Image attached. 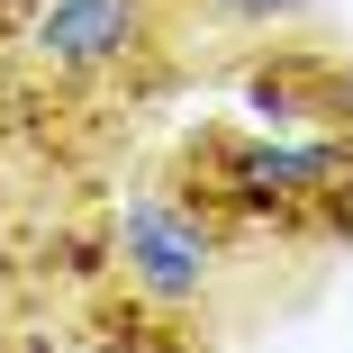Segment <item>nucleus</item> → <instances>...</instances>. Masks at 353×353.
Instances as JSON below:
<instances>
[{"label":"nucleus","instance_id":"20e7f679","mask_svg":"<svg viewBox=\"0 0 353 353\" xmlns=\"http://www.w3.org/2000/svg\"><path fill=\"white\" fill-rule=\"evenodd\" d=\"M145 37H154V0H37V19H28L37 63H54L73 82H100L118 63H136Z\"/></svg>","mask_w":353,"mask_h":353},{"label":"nucleus","instance_id":"f257e3e1","mask_svg":"<svg viewBox=\"0 0 353 353\" xmlns=\"http://www.w3.org/2000/svg\"><path fill=\"white\" fill-rule=\"evenodd\" d=\"M172 190L208 218V236H326L353 245V127H199Z\"/></svg>","mask_w":353,"mask_h":353},{"label":"nucleus","instance_id":"f03ea898","mask_svg":"<svg viewBox=\"0 0 353 353\" xmlns=\"http://www.w3.org/2000/svg\"><path fill=\"white\" fill-rule=\"evenodd\" d=\"M109 263H118V281L145 308H163V317H199L208 299H218V236H208V218L172 190V181H154V190H127L118 208H109Z\"/></svg>","mask_w":353,"mask_h":353},{"label":"nucleus","instance_id":"39448f33","mask_svg":"<svg viewBox=\"0 0 353 353\" xmlns=\"http://www.w3.org/2000/svg\"><path fill=\"white\" fill-rule=\"evenodd\" d=\"M190 10L227 37H281V28H308L317 0H190Z\"/></svg>","mask_w":353,"mask_h":353},{"label":"nucleus","instance_id":"7ed1b4c3","mask_svg":"<svg viewBox=\"0 0 353 353\" xmlns=\"http://www.w3.org/2000/svg\"><path fill=\"white\" fill-rule=\"evenodd\" d=\"M236 109H245V127H272V136L353 127V63L335 46H308L281 28L263 54L236 63Z\"/></svg>","mask_w":353,"mask_h":353}]
</instances>
